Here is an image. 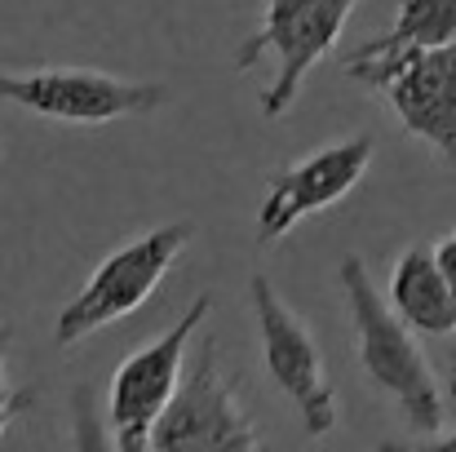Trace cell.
Listing matches in <instances>:
<instances>
[{"label":"cell","instance_id":"obj_3","mask_svg":"<svg viewBox=\"0 0 456 452\" xmlns=\"http://www.w3.org/2000/svg\"><path fill=\"white\" fill-rule=\"evenodd\" d=\"M346 76L372 89L408 138L426 143L448 168H456V40L399 58L346 53Z\"/></svg>","mask_w":456,"mask_h":452},{"label":"cell","instance_id":"obj_10","mask_svg":"<svg viewBox=\"0 0 456 452\" xmlns=\"http://www.w3.org/2000/svg\"><path fill=\"white\" fill-rule=\"evenodd\" d=\"M390 306L421 337H452L456 333V293L448 289L430 244H412L395 262V271H390Z\"/></svg>","mask_w":456,"mask_h":452},{"label":"cell","instance_id":"obj_1","mask_svg":"<svg viewBox=\"0 0 456 452\" xmlns=\"http://www.w3.org/2000/svg\"><path fill=\"white\" fill-rule=\"evenodd\" d=\"M337 280H341V293H346V310H350V324H354V355L363 364V373L372 377V386H381L403 422L417 431V435H439L444 426V395L435 386V368L421 350V333L403 324V315L390 306V298L377 293L368 267L359 253H346L341 267H337Z\"/></svg>","mask_w":456,"mask_h":452},{"label":"cell","instance_id":"obj_5","mask_svg":"<svg viewBox=\"0 0 456 452\" xmlns=\"http://www.w3.org/2000/svg\"><path fill=\"white\" fill-rule=\"evenodd\" d=\"M208 306H213V293H200L159 337L138 346L134 355H125L120 368L111 373L107 417H111V435L120 448H151L155 422L164 417L168 399L177 395L186 377V341L204 328Z\"/></svg>","mask_w":456,"mask_h":452},{"label":"cell","instance_id":"obj_14","mask_svg":"<svg viewBox=\"0 0 456 452\" xmlns=\"http://www.w3.org/2000/svg\"><path fill=\"white\" fill-rule=\"evenodd\" d=\"M435 448H456V431L452 435H435Z\"/></svg>","mask_w":456,"mask_h":452},{"label":"cell","instance_id":"obj_12","mask_svg":"<svg viewBox=\"0 0 456 452\" xmlns=\"http://www.w3.org/2000/svg\"><path fill=\"white\" fill-rule=\"evenodd\" d=\"M9 341H13V328L0 324V440H4V431L13 426V417H18L22 404H27V395H18V390L9 386Z\"/></svg>","mask_w":456,"mask_h":452},{"label":"cell","instance_id":"obj_2","mask_svg":"<svg viewBox=\"0 0 456 452\" xmlns=\"http://www.w3.org/2000/svg\"><path fill=\"white\" fill-rule=\"evenodd\" d=\"M191 235H195L191 222H164L147 235L120 244L116 253H107L94 267L89 284L58 310L53 341L62 350H71V346L89 341L94 333H102L107 324L142 310L147 298L164 284V275L173 271V262L182 258V249L191 244Z\"/></svg>","mask_w":456,"mask_h":452},{"label":"cell","instance_id":"obj_7","mask_svg":"<svg viewBox=\"0 0 456 452\" xmlns=\"http://www.w3.org/2000/svg\"><path fill=\"white\" fill-rule=\"evenodd\" d=\"M151 448L159 452H248L262 448V431L240 404L231 373L217 359V346L204 341L195 364L186 368L177 395L155 422Z\"/></svg>","mask_w":456,"mask_h":452},{"label":"cell","instance_id":"obj_8","mask_svg":"<svg viewBox=\"0 0 456 452\" xmlns=\"http://www.w3.org/2000/svg\"><path fill=\"white\" fill-rule=\"evenodd\" d=\"M248 298H253L262 364H266L271 382L302 413L305 435L310 440H323L337 426V390L328 382V368H323V355H319L310 328L302 324V315L280 298V289L262 271L248 280Z\"/></svg>","mask_w":456,"mask_h":452},{"label":"cell","instance_id":"obj_13","mask_svg":"<svg viewBox=\"0 0 456 452\" xmlns=\"http://www.w3.org/2000/svg\"><path fill=\"white\" fill-rule=\"evenodd\" d=\"M435 262H439V271H444L448 289L456 293V235L452 240H444V244H435Z\"/></svg>","mask_w":456,"mask_h":452},{"label":"cell","instance_id":"obj_9","mask_svg":"<svg viewBox=\"0 0 456 452\" xmlns=\"http://www.w3.org/2000/svg\"><path fill=\"white\" fill-rule=\"evenodd\" d=\"M372 151H377V143L363 134V138H346V143L310 151L305 160L275 173L266 186V200L257 204V244H275L302 218H314V213L341 204L363 182Z\"/></svg>","mask_w":456,"mask_h":452},{"label":"cell","instance_id":"obj_11","mask_svg":"<svg viewBox=\"0 0 456 452\" xmlns=\"http://www.w3.org/2000/svg\"><path fill=\"white\" fill-rule=\"evenodd\" d=\"M456 40V0H399L395 27L354 45V58H399L417 49H444Z\"/></svg>","mask_w":456,"mask_h":452},{"label":"cell","instance_id":"obj_15","mask_svg":"<svg viewBox=\"0 0 456 452\" xmlns=\"http://www.w3.org/2000/svg\"><path fill=\"white\" fill-rule=\"evenodd\" d=\"M448 390H452V399H456V355H452V377H448Z\"/></svg>","mask_w":456,"mask_h":452},{"label":"cell","instance_id":"obj_6","mask_svg":"<svg viewBox=\"0 0 456 452\" xmlns=\"http://www.w3.org/2000/svg\"><path fill=\"white\" fill-rule=\"evenodd\" d=\"M168 89L151 80H125L89 67L0 71V103L62 120V125H116L164 107Z\"/></svg>","mask_w":456,"mask_h":452},{"label":"cell","instance_id":"obj_4","mask_svg":"<svg viewBox=\"0 0 456 452\" xmlns=\"http://www.w3.org/2000/svg\"><path fill=\"white\" fill-rule=\"evenodd\" d=\"M354 4L359 0H266L262 27L235 53L240 71H253L257 58H275V80L262 94L266 120H280L284 111H293L305 76L341 45V31Z\"/></svg>","mask_w":456,"mask_h":452}]
</instances>
